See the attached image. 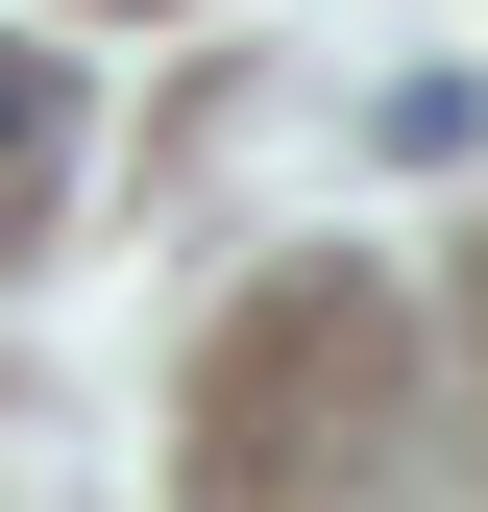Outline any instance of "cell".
<instances>
[{"label":"cell","mask_w":488,"mask_h":512,"mask_svg":"<svg viewBox=\"0 0 488 512\" xmlns=\"http://www.w3.org/2000/svg\"><path fill=\"white\" fill-rule=\"evenodd\" d=\"M49 122H74V74H49V49H0V196L49 171Z\"/></svg>","instance_id":"obj_1"}]
</instances>
